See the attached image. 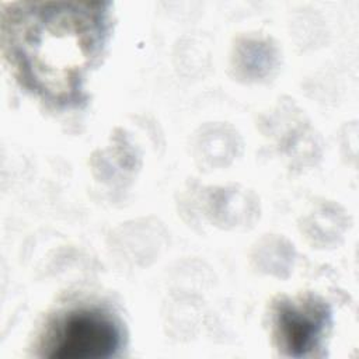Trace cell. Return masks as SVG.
Here are the masks:
<instances>
[{
  "label": "cell",
  "mask_w": 359,
  "mask_h": 359,
  "mask_svg": "<svg viewBox=\"0 0 359 359\" xmlns=\"http://www.w3.org/2000/svg\"><path fill=\"white\" fill-rule=\"evenodd\" d=\"M275 63L272 46L261 41H245L237 48L236 67L243 76L259 79L265 76Z\"/></svg>",
  "instance_id": "277c9868"
},
{
  "label": "cell",
  "mask_w": 359,
  "mask_h": 359,
  "mask_svg": "<svg viewBox=\"0 0 359 359\" xmlns=\"http://www.w3.org/2000/svg\"><path fill=\"white\" fill-rule=\"evenodd\" d=\"M108 7L90 1L6 4L3 48L22 86L59 107L77 104L86 76L107 43Z\"/></svg>",
  "instance_id": "6da1fadb"
},
{
  "label": "cell",
  "mask_w": 359,
  "mask_h": 359,
  "mask_svg": "<svg viewBox=\"0 0 359 359\" xmlns=\"http://www.w3.org/2000/svg\"><path fill=\"white\" fill-rule=\"evenodd\" d=\"M122 327L107 310L80 306L56 317L45 331L39 349L49 359H100L122 346Z\"/></svg>",
  "instance_id": "7a4b0ae2"
},
{
  "label": "cell",
  "mask_w": 359,
  "mask_h": 359,
  "mask_svg": "<svg viewBox=\"0 0 359 359\" xmlns=\"http://www.w3.org/2000/svg\"><path fill=\"white\" fill-rule=\"evenodd\" d=\"M331 325L328 306L316 297L283 299L273 309V334L289 356H306L321 345Z\"/></svg>",
  "instance_id": "3957f363"
}]
</instances>
